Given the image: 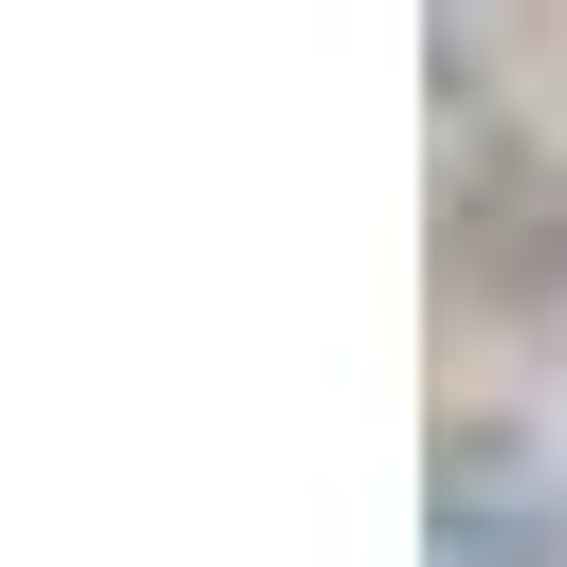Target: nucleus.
Segmentation results:
<instances>
[{"label":"nucleus","instance_id":"nucleus-1","mask_svg":"<svg viewBox=\"0 0 567 567\" xmlns=\"http://www.w3.org/2000/svg\"><path fill=\"white\" fill-rule=\"evenodd\" d=\"M440 567H549V530H530V494L494 476V457L440 476Z\"/></svg>","mask_w":567,"mask_h":567}]
</instances>
